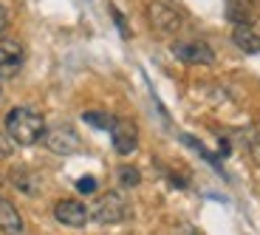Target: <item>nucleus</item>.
<instances>
[{
  "instance_id": "f257e3e1",
  "label": "nucleus",
  "mask_w": 260,
  "mask_h": 235,
  "mask_svg": "<svg viewBox=\"0 0 260 235\" xmlns=\"http://www.w3.org/2000/svg\"><path fill=\"white\" fill-rule=\"evenodd\" d=\"M6 133L14 144L31 148V144L43 142V136H46V119L31 108H12L6 113Z\"/></svg>"
},
{
  "instance_id": "f03ea898",
  "label": "nucleus",
  "mask_w": 260,
  "mask_h": 235,
  "mask_svg": "<svg viewBox=\"0 0 260 235\" xmlns=\"http://www.w3.org/2000/svg\"><path fill=\"white\" fill-rule=\"evenodd\" d=\"M147 23L156 34L173 37V34H178L184 28L187 17H184L181 9L173 6V3H167V0H150L147 3Z\"/></svg>"
},
{
  "instance_id": "7ed1b4c3",
  "label": "nucleus",
  "mask_w": 260,
  "mask_h": 235,
  "mask_svg": "<svg viewBox=\"0 0 260 235\" xmlns=\"http://www.w3.org/2000/svg\"><path fill=\"white\" fill-rule=\"evenodd\" d=\"M88 213H91V221L102 224V227H111V224H122L124 218L130 216V207H127V198H124L122 193L108 190V193H102V196L91 204Z\"/></svg>"
},
{
  "instance_id": "20e7f679",
  "label": "nucleus",
  "mask_w": 260,
  "mask_h": 235,
  "mask_svg": "<svg viewBox=\"0 0 260 235\" xmlns=\"http://www.w3.org/2000/svg\"><path fill=\"white\" fill-rule=\"evenodd\" d=\"M170 54L187 66H212L215 63L212 46H207L204 40H178L170 46Z\"/></svg>"
},
{
  "instance_id": "39448f33",
  "label": "nucleus",
  "mask_w": 260,
  "mask_h": 235,
  "mask_svg": "<svg viewBox=\"0 0 260 235\" xmlns=\"http://www.w3.org/2000/svg\"><path fill=\"white\" fill-rule=\"evenodd\" d=\"M43 142H46L48 151L59 153V156H71V153H77L82 148V139H79V133L71 125H51V128H46Z\"/></svg>"
},
{
  "instance_id": "423d86ee",
  "label": "nucleus",
  "mask_w": 260,
  "mask_h": 235,
  "mask_svg": "<svg viewBox=\"0 0 260 235\" xmlns=\"http://www.w3.org/2000/svg\"><path fill=\"white\" fill-rule=\"evenodd\" d=\"M26 51L17 40H0V79H14L23 71Z\"/></svg>"
},
{
  "instance_id": "0eeeda50",
  "label": "nucleus",
  "mask_w": 260,
  "mask_h": 235,
  "mask_svg": "<svg viewBox=\"0 0 260 235\" xmlns=\"http://www.w3.org/2000/svg\"><path fill=\"white\" fill-rule=\"evenodd\" d=\"M54 218H57L62 227L82 229L85 224H88V218H91V213H88V207H85L82 201H77V198H62V201L54 204Z\"/></svg>"
},
{
  "instance_id": "6e6552de",
  "label": "nucleus",
  "mask_w": 260,
  "mask_h": 235,
  "mask_svg": "<svg viewBox=\"0 0 260 235\" xmlns=\"http://www.w3.org/2000/svg\"><path fill=\"white\" fill-rule=\"evenodd\" d=\"M108 133H111V142H113V148H116V153L130 156V153L136 151L139 131H136V125L130 122V119H116V122H113V128Z\"/></svg>"
},
{
  "instance_id": "1a4fd4ad",
  "label": "nucleus",
  "mask_w": 260,
  "mask_h": 235,
  "mask_svg": "<svg viewBox=\"0 0 260 235\" xmlns=\"http://www.w3.org/2000/svg\"><path fill=\"white\" fill-rule=\"evenodd\" d=\"M0 232L3 235H26V221H23V216L17 213V207H14L9 198L0 196Z\"/></svg>"
},
{
  "instance_id": "9d476101",
  "label": "nucleus",
  "mask_w": 260,
  "mask_h": 235,
  "mask_svg": "<svg viewBox=\"0 0 260 235\" xmlns=\"http://www.w3.org/2000/svg\"><path fill=\"white\" fill-rule=\"evenodd\" d=\"M232 43L246 54H260V34L252 26H235L232 28Z\"/></svg>"
},
{
  "instance_id": "9b49d317",
  "label": "nucleus",
  "mask_w": 260,
  "mask_h": 235,
  "mask_svg": "<svg viewBox=\"0 0 260 235\" xmlns=\"http://www.w3.org/2000/svg\"><path fill=\"white\" fill-rule=\"evenodd\" d=\"M12 184L23 193V196H34L40 190V182H37V176H34L31 170H26V167H17V170H12Z\"/></svg>"
},
{
  "instance_id": "f8f14e48",
  "label": "nucleus",
  "mask_w": 260,
  "mask_h": 235,
  "mask_svg": "<svg viewBox=\"0 0 260 235\" xmlns=\"http://www.w3.org/2000/svg\"><path fill=\"white\" fill-rule=\"evenodd\" d=\"M241 144L249 151V156L260 164V125H249L241 131Z\"/></svg>"
},
{
  "instance_id": "ddd939ff",
  "label": "nucleus",
  "mask_w": 260,
  "mask_h": 235,
  "mask_svg": "<svg viewBox=\"0 0 260 235\" xmlns=\"http://www.w3.org/2000/svg\"><path fill=\"white\" fill-rule=\"evenodd\" d=\"M226 17L232 20L235 26H249V23H252L249 6L243 3V0H229V3H226Z\"/></svg>"
},
{
  "instance_id": "4468645a",
  "label": "nucleus",
  "mask_w": 260,
  "mask_h": 235,
  "mask_svg": "<svg viewBox=\"0 0 260 235\" xmlns=\"http://www.w3.org/2000/svg\"><path fill=\"white\" fill-rule=\"evenodd\" d=\"M82 119L88 125H93V128H99V131H111L113 122H116V116H113V113H108V111H85Z\"/></svg>"
},
{
  "instance_id": "2eb2a0df",
  "label": "nucleus",
  "mask_w": 260,
  "mask_h": 235,
  "mask_svg": "<svg viewBox=\"0 0 260 235\" xmlns=\"http://www.w3.org/2000/svg\"><path fill=\"white\" fill-rule=\"evenodd\" d=\"M116 179H119V184H122V187H127V190L142 184V173H139L133 164H122V167L116 170Z\"/></svg>"
},
{
  "instance_id": "dca6fc26",
  "label": "nucleus",
  "mask_w": 260,
  "mask_h": 235,
  "mask_svg": "<svg viewBox=\"0 0 260 235\" xmlns=\"http://www.w3.org/2000/svg\"><path fill=\"white\" fill-rule=\"evenodd\" d=\"M96 187H99V184H96V179H93V176H82V179L77 182V190H79V193H96Z\"/></svg>"
},
{
  "instance_id": "f3484780",
  "label": "nucleus",
  "mask_w": 260,
  "mask_h": 235,
  "mask_svg": "<svg viewBox=\"0 0 260 235\" xmlns=\"http://www.w3.org/2000/svg\"><path fill=\"white\" fill-rule=\"evenodd\" d=\"M14 151V142L9 139V133H0V159H9Z\"/></svg>"
},
{
  "instance_id": "a211bd4d",
  "label": "nucleus",
  "mask_w": 260,
  "mask_h": 235,
  "mask_svg": "<svg viewBox=\"0 0 260 235\" xmlns=\"http://www.w3.org/2000/svg\"><path fill=\"white\" fill-rule=\"evenodd\" d=\"M111 14H113V20H116V26H119V32L124 34V37H130V28H127V20L119 14V9L116 6H111Z\"/></svg>"
},
{
  "instance_id": "6ab92c4d",
  "label": "nucleus",
  "mask_w": 260,
  "mask_h": 235,
  "mask_svg": "<svg viewBox=\"0 0 260 235\" xmlns=\"http://www.w3.org/2000/svg\"><path fill=\"white\" fill-rule=\"evenodd\" d=\"M6 26H9V9L0 6V34L6 32Z\"/></svg>"
},
{
  "instance_id": "aec40b11",
  "label": "nucleus",
  "mask_w": 260,
  "mask_h": 235,
  "mask_svg": "<svg viewBox=\"0 0 260 235\" xmlns=\"http://www.w3.org/2000/svg\"><path fill=\"white\" fill-rule=\"evenodd\" d=\"M178 235H201V232H198V229H195L192 224H184V227H181V232H178Z\"/></svg>"
},
{
  "instance_id": "412c9836",
  "label": "nucleus",
  "mask_w": 260,
  "mask_h": 235,
  "mask_svg": "<svg viewBox=\"0 0 260 235\" xmlns=\"http://www.w3.org/2000/svg\"><path fill=\"white\" fill-rule=\"evenodd\" d=\"M0 102H3V94H0Z\"/></svg>"
}]
</instances>
